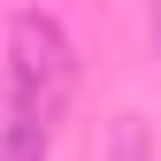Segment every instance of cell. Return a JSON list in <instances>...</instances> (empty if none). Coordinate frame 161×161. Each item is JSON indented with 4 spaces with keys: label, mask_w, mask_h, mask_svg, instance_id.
Wrapping results in <instances>:
<instances>
[{
    "label": "cell",
    "mask_w": 161,
    "mask_h": 161,
    "mask_svg": "<svg viewBox=\"0 0 161 161\" xmlns=\"http://www.w3.org/2000/svg\"><path fill=\"white\" fill-rule=\"evenodd\" d=\"M69 100H77V46H69V31L54 15H15V31H8V108H15V123L46 138L69 115Z\"/></svg>",
    "instance_id": "obj_1"
},
{
    "label": "cell",
    "mask_w": 161,
    "mask_h": 161,
    "mask_svg": "<svg viewBox=\"0 0 161 161\" xmlns=\"http://www.w3.org/2000/svg\"><path fill=\"white\" fill-rule=\"evenodd\" d=\"M108 161H153V138H146V123H138V115H123V123H115Z\"/></svg>",
    "instance_id": "obj_2"
},
{
    "label": "cell",
    "mask_w": 161,
    "mask_h": 161,
    "mask_svg": "<svg viewBox=\"0 0 161 161\" xmlns=\"http://www.w3.org/2000/svg\"><path fill=\"white\" fill-rule=\"evenodd\" d=\"M38 153H46V138L23 130V123L8 115V123H0V161H38Z\"/></svg>",
    "instance_id": "obj_3"
},
{
    "label": "cell",
    "mask_w": 161,
    "mask_h": 161,
    "mask_svg": "<svg viewBox=\"0 0 161 161\" xmlns=\"http://www.w3.org/2000/svg\"><path fill=\"white\" fill-rule=\"evenodd\" d=\"M153 38H161V15H153Z\"/></svg>",
    "instance_id": "obj_4"
}]
</instances>
